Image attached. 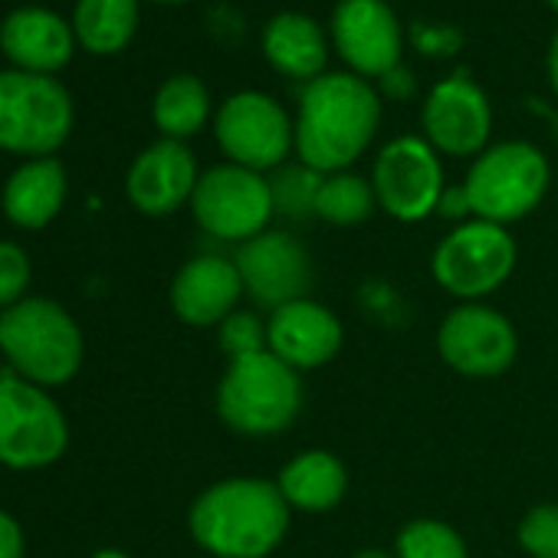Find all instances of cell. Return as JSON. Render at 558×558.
Here are the masks:
<instances>
[{"mask_svg": "<svg viewBox=\"0 0 558 558\" xmlns=\"http://www.w3.org/2000/svg\"><path fill=\"white\" fill-rule=\"evenodd\" d=\"M545 4H548V8H551L555 14H558V0H545Z\"/></svg>", "mask_w": 558, "mask_h": 558, "instance_id": "39", "label": "cell"}, {"mask_svg": "<svg viewBox=\"0 0 558 558\" xmlns=\"http://www.w3.org/2000/svg\"><path fill=\"white\" fill-rule=\"evenodd\" d=\"M66 201V171L57 158H34L8 178L4 214L24 230L47 227Z\"/></svg>", "mask_w": 558, "mask_h": 558, "instance_id": "21", "label": "cell"}, {"mask_svg": "<svg viewBox=\"0 0 558 558\" xmlns=\"http://www.w3.org/2000/svg\"><path fill=\"white\" fill-rule=\"evenodd\" d=\"M290 512L276 483L230 476L194 499L187 525L194 542L217 558H266L287 538Z\"/></svg>", "mask_w": 558, "mask_h": 558, "instance_id": "2", "label": "cell"}, {"mask_svg": "<svg viewBox=\"0 0 558 558\" xmlns=\"http://www.w3.org/2000/svg\"><path fill=\"white\" fill-rule=\"evenodd\" d=\"M519 545L532 558H558V506L542 502L519 522Z\"/></svg>", "mask_w": 558, "mask_h": 558, "instance_id": "28", "label": "cell"}, {"mask_svg": "<svg viewBox=\"0 0 558 558\" xmlns=\"http://www.w3.org/2000/svg\"><path fill=\"white\" fill-rule=\"evenodd\" d=\"M411 44L424 57H453L463 47V34L457 27H430V24H414L411 27Z\"/></svg>", "mask_w": 558, "mask_h": 558, "instance_id": "31", "label": "cell"}, {"mask_svg": "<svg viewBox=\"0 0 558 558\" xmlns=\"http://www.w3.org/2000/svg\"><path fill=\"white\" fill-rule=\"evenodd\" d=\"M548 83H551V89L558 96V31L551 37V47H548Z\"/></svg>", "mask_w": 558, "mask_h": 558, "instance_id": "35", "label": "cell"}, {"mask_svg": "<svg viewBox=\"0 0 558 558\" xmlns=\"http://www.w3.org/2000/svg\"><path fill=\"white\" fill-rule=\"evenodd\" d=\"M378 197L372 181L352 171L326 174L316 194V217L332 223V227H355L372 217Z\"/></svg>", "mask_w": 558, "mask_h": 558, "instance_id": "25", "label": "cell"}, {"mask_svg": "<svg viewBox=\"0 0 558 558\" xmlns=\"http://www.w3.org/2000/svg\"><path fill=\"white\" fill-rule=\"evenodd\" d=\"M437 214H444L447 220H463L466 214H473V210H470V197H466L463 184H457V187H444L440 204H437Z\"/></svg>", "mask_w": 558, "mask_h": 558, "instance_id": "34", "label": "cell"}, {"mask_svg": "<svg viewBox=\"0 0 558 558\" xmlns=\"http://www.w3.org/2000/svg\"><path fill=\"white\" fill-rule=\"evenodd\" d=\"M151 116H155V125L174 142H184V138L197 135L204 129L207 116H210L207 86L197 76H171L155 93Z\"/></svg>", "mask_w": 558, "mask_h": 558, "instance_id": "24", "label": "cell"}, {"mask_svg": "<svg viewBox=\"0 0 558 558\" xmlns=\"http://www.w3.org/2000/svg\"><path fill=\"white\" fill-rule=\"evenodd\" d=\"M381 122L375 89L355 73H323L306 83L296 116L300 161L319 174L345 171L372 145Z\"/></svg>", "mask_w": 558, "mask_h": 558, "instance_id": "1", "label": "cell"}, {"mask_svg": "<svg viewBox=\"0 0 558 558\" xmlns=\"http://www.w3.org/2000/svg\"><path fill=\"white\" fill-rule=\"evenodd\" d=\"M220 345L223 352L233 359H243V355H256V352H266V323L256 316V313H230L223 323H220Z\"/></svg>", "mask_w": 558, "mask_h": 558, "instance_id": "29", "label": "cell"}, {"mask_svg": "<svg viewBox=\"0 0 558 558\" xmlns=\"http://www.w3.org/2000/svg\"><path fill=\"white\" fill-rule=\"evenodd\" d=\"M463 191L476 220L512 223L538 207L548 191V161L529 142H502L476 155Z\"/></svg>", "mask_w": 558, "mask_h": 558, "instance_id": "6", "label": "cell"}, {"mask_svg": "<svg viewBox=\"0 0 558 558\" xmlns=\"http://www.w3.org/2000/svg\"><path fill=\"white\" fill-rule=\"evenodd\" d=\"M31 283V259L17 243L0 240V310H11L24 300Z\"/></svg>", "mask_w": 558, "mask_h": 558, "instance_id": "30", "label": "cell"}, {"mask_svg": "<svg viewBox=\"0 0 558 558\" xmlns=\"http://www.w3.org/2000/svg\"><path fill=\"white\" fill-rule=\"evenodd\" d=\"M303 408L300 372L279 362L269 349L233 359L217 388V414L243 437L283 434Z\"/></svg>", "mask_w": 558, "mask_h": 558, "instance_id": "3", "label": "cell"}, {"mask_svg": "<svg viewBox=\"0 0 558 558\" xmlns=\"http://www.w3.org/2000/svg\"><path fill=\"white\" fill-rule=\"evenodd\" d=\"M372 187L378 204L404 223L424 220L437 210L444 194V168L437 148L427 138L401 135L388 142L375 161Z\"/></svg>", "mask_w": 558, "mask_h": 558, "instance_id": "11", "label": "cell"}, {"mask_svg": "<svg viewBox=\"0 0 558 558\" xmlns=\"http://www.w3.org/2000/svg\"><path fill=\"white\" fill-rule=\"evenodd\" d=\"M515 269V243L502 223L463 220L434 250V279L466 303L496 293Z\"/></svg>", "mask_w": 558, "mask_h": 558, "instance_id": "8", "label": "cell"}, {"mask_svg": "<svg viewBox=\"0 0 558 558\" xmlns=\"http://www.w3.org/2000/svg\"><path fill=\"white\" fill-rule=\"evenodd\" d=\"M437 352L463 378H496L515 362L519 339L502 313L466 303L440 323Z\"/></svg>", "mask_w": 558, "mask_h": 558, "instance_id": "12", "label": "cell"}, {"mask_svg": "<svg viewBox=\"0 0 558 558\" xmlns=\"http://www.w3.org/2000/svg\"><path fill=\"white\" fill-rule=\"evenodd\" d=\"M233 263L243 279V293H250L256 306L279 310L287 303L306 300L313 266L303 243L290 233L263 230L259 236L240 243Z\"/></svg>", "mask_w": 558, "mask_h": 558, "instance_id": "13", "label": "cell"}, {"mask_svg": "<svg viewBox=\"0 0 558 558\" xmlns=\"http://www.w3.org/2000/svg\"><path fill=\"white\" fill-rule=\"evenodd\" d=\"M398 558H470L460 532L440 519H414L398 532Z\"/></svg>", "mask_w": 558, "mask_h": 558, "instance_id": "26", "label": "cell"}, {"mask_svg": "<svg viewBox=\"0 0 558 558\" xmlns=\"http://www.w3.org/2000/svg\"><path fill=\"white\" fill-rule=\"evenodd\" d=\"M263 57L276 73H283L290 80L313 83L326 70V37L319 24L300 11H283L276 14L266 31H263Z\"/></svg>", "mask_w": 558, "mask_h": 558, "instance_id": "20", "label": "cell"}, {"mask_svg": "<svg viewBox=\"0 0 558 558\" xmlns=\"http://www.w3.org/2000/svg\"><path fill=\"white\" fill-rule=\"evenodd\" d=\"M323 174L306 168V165H293V168H279L276 178L269 181L272 191V207L276 214L287 217H306L316 214V194H319Z\"/></svg>", "mask_w": 558, "mask_h": 558, "instance_id": "27", "label": "cell"}, {"mask_svg": "<svg viewBox=\"0 0 558 558\" xmlns=\"http://www.w3.org/2000/svg\"><path fill=\"white\" fill-rule=\"evenodd\" d=\"M0 558H24V532L4 509H0Z\"/></svg>", "mask_w": 558, "mask_h": 558, "instance_id": "33", "label": "cell"}, {"mask_svg": "<svg viewBox=\"0 0 558 558\" xmlns=\"http://www.w3.org/2000/svg\"><path fill=\"white\" fill-rule=\"evenodd\" d=\"M214 132L230 165L259 174L283 165L296 145V125L290 122L287 109L253 89L236 93L220 106Z\"/></svg>", "mask_w": 558, "mask_h": 558, "instance_id": "10", "label": "cell"}, {"mask_svg": "<svg viewBox=\"0 0 558 558\" xmlns=\"http://www.w3.org/2000/svg\"><path fill=\"white\" fill-rule=\"evenodd\" d=\"M73 27L50 8H17L0 24V50L27 73L50 76L63 70L73 57Z\"/></svg>", "mask_w": 558, "mask_h": 558, "instance_id": "19", "label": "cell"}, {"mask_svg": "<svg viewBox=\"0 0 558 558\" xmlns=\"http://www.w3.org/2000/svg\"><path fill=\"white\" fill-rule=\"evenodd\" d=\"M279 493L300 512H329L345 499L349 473L345 463L329 450H306L293 457L276 480Z\"/></svg>", "mask_w": 558, "mask_h": 558, "instance_id": "22", "label": "cell"}, {"mask_svg": "<svg viewBox=\"0 0 558 558\" xmlns=\"http://www.w3.org/2000/svg\"><path fill=\"white\" fill-rule=\"evenodd\" d=\"M158 4H184V0H158Z\"/></svg>", "mask_w": 558, "mask_h": 558, "instance_id": "40", "label": "cell"}, {"mask_svg": "<svg viewBox=\"0 0 558 558\" xmlns=\"http://www.w3.org/2000/svg\"><path fill=\"white\" fill-rule=\"evenodd\" d=\"M66 440V417L40 385L11 372L0 375V463L40 470L63 457Z\"/></svg>", "mask_w": 558, "mask_h": 558, "instance_id": "7", "label": "cell"}, {"mask_svg": "<svg viewBox=\"0 0 558 558\" xmlns=\"http://www.w3.org/2000/svg\"><path fill=\"white\" fill-rule=\"evenodd\" d=\"M125 187H129V201L142 214H148V217L171 214L184 201L194 197L197 161L184 142L161 138L135 158V165L129 168Z\"/></svg>", "mask_w": 558, "mask_h": 558, "instance_id": "17", "label": "cell"}, {"mask_svg": "<svg viewBox=\"0 0 558 558\" xmlns=\"http://www.w3.org/2000/svg\"><path fill=\"white\" fill-rule=\"evenodd\" d=\"M352 558H391V555L381 551V548H362V551H355Z\"/></svg>", "mask_w": 558, "mask_h": 558, "instance_id": "36", "label": "cell"}, {"mask_svg": "<svg viewBox=\"0 0 558 558\" xmlns=\"http://www.w3.org/2000/svg\"><path fill=\"white\" fill-rule=\"evenodd\" d=\"M332 44L355 76H385L401 63L404 34L385 0H339Z\"/></svg>", "mask_w": 558, "mask_h": 558, "instance_id": "14", "label": "cell"}, {"mask_svg": "<svg viewBox=\"0 0 558 558\" xmlns=\"http://www.w3.org/2000/svg\"><path fill=\"white\" fill-rule=\"evenodd\" d=\"M378 83H381V93L385 96H391V99H411L414 93H417V80H414V73L408 70V66H395V70H388L385 76H378Z\"/></svg>", "mask_w": 558, "mask_h": 558, "instance_id": "32", "label": "cell"}, {"mask_svg": "<svg viewBox=\"0 0 558 558\" xmlns=\"http://www.w3.org/2000/svg\"><path fill=\"white\" fill-rule=\"evenodd\" d=\"M266 345L279 362H287L296 372L319 368L339 355L342 323L332 310L313 300H296L272 310L266 319Z\"/></svg>", "mask_w": 558, "mask_h": 558, "instance_id": "16", "label": "cell"}, {"mask_svg": "<svg viewBox=\"0 0 558 558\" xmlns=\"http://www.w3.org/2000/svg\"><path fill=\"white\" fill-rule=\"evenodd\" d=\"M73 129V99L44 73L0 70V148L50 158Z\"/></svg>", "mask_w": 558, "mask_h": 558, "instance_id": "5", "label": "cell"}, {"mask_svg": "<svg viewBox=\"0 0 558 558\" xmlns=\"http://www.w3.org/2000/svg\"><path fill=\"white\" fill-rule=\"evenodd\" d=\"M191 207L204 233L240 243L259 236L276 214L269 181L240 165H217L204 171L197 178Z\"/></svg>", "mask_w": 558, "mask_h": 558, "instance_id": "9", "label": "cell"}, {"mask_svg": "<svg viewBox=\"0 0 558 558\" xmlns=\"http://www.w3.org/2000/svg\"><path fill=\"white\" fill-rule=\"evenodd\" d=\"M138 27V0H76L73 34L89 53H119Z\"/></svg>", "mask_w": 558, "mask_h": 558, "instance_id": "23", "label": "cell"}, {"mask_svg": "<svg viewBox=\"0 0 558 558\" xmlns=\"http://www.w3.org/2000/svg\"><path fill=\"white\" fill-rule=\"evenodd\" d=\"M0 352L21 378L50 388L80 372L83 336L63 306L50 300H21L0 313Z\"/></svg>", "mask_w": 558, "mask_h": 558, "instance_id": "4", "label": "cell"}, {"mask_svg": "<svg viewBox=\"0 0 558 558\" xmlns=\"http://www.w3.org/2000/svg\"><path fill=\"white\" fill-rule=\"evenodd\" d=\"M551 132H555V138H558V116H551Z\"/></svg>", "mask_w": 558, "mask_h": 558, "instance_id": "38", "label": "cell"}, {"mask_svg": "<svg viewBox=\"0 0 558 558\" xmlns=\"http://www.w3.org/2000/svg\"><path fill=\"white\" fill-rule=\"evenodd\" d=\"M424 135L444 155H476L486 148L493 129V109L486 93L460 70L457 76L437 83L424 102Z\"/></svg>", "mask_w": 558, "mask_h": 558, "instance_id": "15", "label": "cell"}, {"mask_svg": "<svg viewBox=\"0 0 558 558\" xmlns=\"http://www.w3.org/2000/svg\"><path fill=\"white\" fill-rule=\"evenodd\" d=\"M93 558H129V555H122L119 548H102V551H96Z\"/></svg>", "mask_w": 558, "mask_h": 558, "instance_id": "37", "label": "cell"}, {"mask_svg": "<svg viewBox=\"0 0 558 558\" xmlns=\"http://www.w3.org/2000/svg\"><path fill=\"white\" fill-rule=\"evenodd\" d=\"M243 296V279L233 259L204 253L184 263L171 283V306L181 323L207 329L220 326Z\"/></svg>", "mask_w": 558, "mask_h": 558, "instance_id": "18", "label": "cell"}]
</instances>
